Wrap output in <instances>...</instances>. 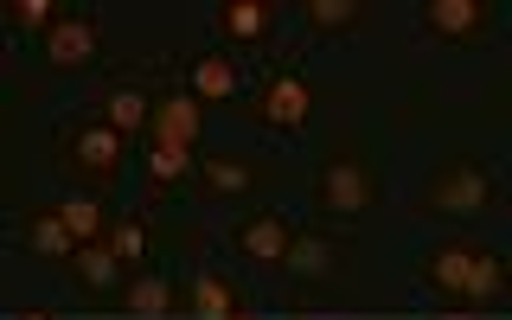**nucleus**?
Returning <instances> with one entry per match:
<instances>
[{
    "instance_id": "1",
    "label": "nucleus",
    "mask_w": 512,
    "mask_h": 320,
    "mask_svg": "<svg viewBox=\"0 0 512 320\" xmlns=\"http://www.w3.org/2000/svg\"><path fill=\"white\" fill-rule=\"evenodd\" d=\"M423 282L455 308H500L506 301V263L487 244H436L423 256Z\"/></svg>"
},
{
    "instance_id": "2",
    "label": "nucleus",
    "mask_w": 512,
    "mask_h": 320,
    "mask_svg": "<svg viewBox=\"0 0 512 320\" xmlns=\"http://www.w3.org/2000/svg\"><path fill=\"white\" fill-rule=\"evenodd\" d=\"M423 205L436 218H480L500 205V180H493L480 160H442L423 186Z\"/></svg>"
},
{
    "instance_id": "3",
    "label": "nucleus",
    "mask_w": 512,
    "mask_h": 320,
    "mask_svg": "<svg viewBox=\"0 0 512 320\" xmlns=\"http://www.w3.org/2000/svg\"><path fill=\"white\" fill-rule=\"evenodd\" d=\"M64 173H71L77 186H96V192H109L122 180V167H128V148H122V135L116 128H103V122H77V128H64Z\"/></svg>"
},
{
    "instance_id": "4",
    "label": "nucleus",
    "mask_w": 512,
    "mask_h": 320,
    "mask_svg": "<svg viewBox=\"0 0 512 320\" xmlns=\"http://www.w3.org/2000/svg\"><path fill=\"white\" fill-rule=\"evenodd\" d=\"M378 205V173L365 167L359 154H333L327 167H320V212L333 218H359Z\"/></svg>"
},
{
    "instance_id": "5",
    "label": "nucleus",
    "mask_w": 512,
    "mask_h": 320,
    "mask_svg": "<svg viewBox=\"0 0 512 320\" xmlns=\"http://www.w3.org/2000/svg\"><path fill=\"white\" fill-rule=\"evenodd\" d=\"M416 20H423V32L442 39V45H474V39L493 32V0H423Z\"/></svg>"
},
{
    "instance_id": "6",
    "label": "nucleus",
    "mask_w": 512,
    "mask_h": 320,
    "mask_svg": "<svg viewBox=\"0 0 512 320\" xmlns=\"http://www.w3.org/2000/svg\"><path fill=\"white\" fill-rule=\"evenodd\" d=\"M288 244H295V231H288V218L276 212V205H263V212H244L231 224V250L244 256V263L256 269H282Z\"/></svg>"
},
{
    "instance_id": "7",
    "label": "nucleus",
    "mask_w": 512,
    "mask_h": 320,
    "mask_svg": "<svg viewBox=\"0 0 512 320\" xmlns=\"http://www.w3.org/2000/svg\"><path fill=\"white\" fill-rule=\"evenodd\" d=\"M308 109H314V96L295 71H276L256 90V122H263L269 135H301V128H308Z\"/></svg>"
},
{
    "instance_id": "8",
    "label": "nucleus",
    "mask_w": 512,
    "mask_h": 320,
    "mask_svg": "<svg viewBox=\"0 0 512 320\" xmlns=\"http://www.w3.org/2000/svg\"><path fill=\"white\" fill-rule=\"evenodd\" d=\"M96 52H103V32H96L90 13H58L52 32H45V64L52 71H84V64H96Z\"/></svg>"
},
{
    "instance_id": "9",
    "label": "nucleus",
    "mask_w": 512,
    "mask_h": 320,
    "mask_svg": "<svg viewBox=\"0 0 512 320\" xmlns=\"http://www.w3.org/2000/svg\"><path fill=\"white\" fill-rule=\"evenodd\" d=\"M346 244L340 237H327V231H301L295 244H288V256H282V276L288 282H333L346 269Z\"/></svg>"
},
{
    "instance_id": "10",
    "label": "nucleus",
    "mask_w": 512,
    "mask_h": 320,
    "mask_svg": "<svg viewBox=\"0 0 512 320\" xmlns=\"http://www.w3.org/2000/svg\"><path fill=\"white\" fill-rule=\"evenodd\" d=\"M199 128H205V116H199V96H186V90H167V96L154 103L148 141H173V148H192V141H199Z\"/></svg>"
},
{
    "instance_id": "11",
    "label": "nucleus",
    "mask_w": 512,
    "mask_h": 320,
    "mask_svg": "<svg viewBox=\"0 0 512 320\" xmlns=\"http://www.w3.org/2000/svg\"><path fill=\"white\" fill-rule=\"evenodd\" d=\"M96 122L116 128V135H135V128H148V122H154L148 90H141V84H109V90H96Z\"/></svg>"
},
{
    "instance_id": "12",
    "label": "nucleus",
    "mask_w": 512,
    "mask_h": 320,
    "mask_svg": "<svg viewBox=\"0 0 512 320\" xmlns=\"http://www.w3.org/2000/svg\"><path fill=\"white\" fill-rule=\"evenodd\" d=\"M276 0H224L218 7V32L224 39H237V45H263L269 32H276Z\"/></svg>"
},
{
    "instance_id": "13",
    "label": "nucleus",
    "mask_w": 512,
    "mask_h": 320,
    "mask_svg": "<svg viewBox=\"0 0 512 320\" xmlns=\"http://www.w3.org/2000/svg\"><path fill=\"white\" fill-rule=\"evenodd\" d=\"M192 186H199V199H244L256 186V167L250 160H205V167H192Z\"/></svg>"
},
{
    "instance_id": "14",
    "label": "nucleus",
    "mask_w": 512,
    "mask_h": 320,
    "mask_svg": "<svg viewBox=\"0 0 512 320\" xmlns=\"http://www.w3.org/2000/svg\"><path fill=\"white\" fill-rule=\"evenodd\" d=\"M244 308H237V288L218 276L212 263L192 269V320H237Z\"/></svg>"
},
{
    "instance_id": "15",
    "label": "nucleus",
    "mask_w": 512,
    "mask_h": 320,
    "mask_svg": "<svg viewBox=\"0 0 512 320\" xmlns=\"http://www.w3.org/2000/svg\"><path fill=\"white\" fill-rule=\"evenodd\" d=\"M192 180V148H173V141H148V205L167 199L173 186Z\"/></svg>"
},
{
    "instance_id": "16",
    "label": "nucleus",
    "mask_w": 512,
    "mask_h": 320,
    "mask_svg": "<svg viewBox=\"0 0 512 320\" xmlns=\"http://www.w3.org/2000/svg\"><path fill=\"white\" fill-rule=\"evenodd\" d=\"M237 90H244V77H237V64L224 52H205L192 64V96H199V103H224V96H237Z\"/></svg>"
},
{
    "instance_id": "17",
    "label": "nucleus",
    "mask_w": 512,
    "mask_h": 320,
    "mask_svg": "<svg viewBox=\"0 0 512 320\" xmlns=\"http://www.w3.org/2000/svg\"><path fill=\"white\" fill-rule=\"evenodd\" d=\"M26 250H32V256H77V237L64 231L58 205H45V212H26Z\"/></svg>"
},
{
    "instance_id": "18",
    "label": "nucleus",
    "mask_w": 512,
    "mask_h": 320,
    "mask_svg": "<svg viewBox=\"0 0 512 320\" xmlns=\"http://www.w3.org/2000/svg\"><path fill=\"white\" fill-rule=\"evenodd\" d=\"M58 218H64V231H71L77 244H109V237H103L109 212H103V199H90V192H77V199H58Z\"/></svg>"
},
{
    "instance_id": "19",
    "label": "nucleus",
    "mask_w": 512,
    "mask_h": 320,
    "mask_svg": "<svg viewBox=\"0 0 512 320\" xmlns=\"http://www.w3.org/2000/svg\"><path fill=\"white\" fill-rule=\"evenodd\" d=\"M365 7L359 0H308V32L314 39H340V32H359Z\"/></svg>"
},
{
    "instance_id": "20",
    "label": "nucleus",
    "mask_w": 512,
    "mask_h": 320,
    "mask_svg": "<svg viewBox=\"0 0 512 320\" xmlns=\"http://www.w3.org/2000/svg\"><path fill=\"white\" fill-rule=\"evenodd\" d=\"M71 276L84 282V288H109L122 276V263H116V250L109 244H77V256H71Z\"/></svg>"
},
{
    "instance_id": "21",
    "label": "nucleus",
    "mask_w": 512,
    "mask_h": 320,
    "mask_svg": "<svg viewBox=\"0 0 512 320\" xmlns=\"http://www.w3.org/2000/svg\"><path fill=\"white\" fill-rule=\"evenodd\" d=\"M128 308H135V314H167L173 308L167 276H135V282H128Z\"/></svg>"
},
{
    "instance_id": "22",
    "label": "nucleus",
    "mask_w": 512,
    "mask_h": 320,
    "mask_svg": "<svg viewBox=\"0 0 512 320\" xmlns=\"http://www.w3.org/2000/svg\"><path fill=\"white\" fill-rule=\"evenodd\" d=\"M52 20H58L52 0H13V7H7V26H13V32H39V39H45V32H52Z\"/></svg>"
},
{
    "instance_id": "23",
    "label": "nucleus",
    "mask_w": 512,
    "mask_h": 320,
    "mask_svg": "<svg viewBox=\"0 0 512 320\" xmlns=\"http://www.w3.org/2000/svg\"><path fill=\"white\" fill-rule=\"evenodd\" d=\"M109 250H116V263H122V269H141V256H148V237H141V224H135V218H122L116 231H109Z\"/></svg>"
},
{
    "instance_id": "24",
    "label": "nucleus",
    "mask_w": 512,
    "mask_h": 320,
    "mask_svg": "<svg viewBox=\"0 0 512 320\" xmlns=\"http://www.w3.org/2000/svg\"><path fill=\"white\" fill-rule=\"evenodd\" d=\"M442 320H474V314H468V308H455V314H442Z\"/></svg>"
},
{
    "instance_id": "25",
    "label": "nucleus",
    "mask_w": 512,
    "mask_h": 320,
    "mask_svg": "<svg viewBox=\"0 0 512 320\" xmlns=\"http://www.w3.org/2000/svg\"><path fill=\"white\" fill-rule=\"evenodd\" d=\"M13 320H52V314H13Z\"/></svg>"
},
{
    "instance_id": "26",
    "label": "nucleus",
    "mask_w": 512,
    "mask_h": 320,
    "mask_svg": "<svg viewBox=\"0 0 512 320\" xmlns=\"http://www.w3.org/2000/svg\"><path fill=\"white\" fill-rule=\"evenodd\" d=\"M308 320H346V314H308Z\"/></svg>"
},
{
    "instance_id": "27",
    "label": "nucleus",
    "mask_w": 512,
    "mask_h": 320,
    "mask_svg": "<svg viewBox=\"0 0 512 320\" xmlns=\"http://www.w3.org/2000/svg\"><path fill=\"white\" fill-rule=\"evenodd\" d=\"M237 320H250V314H237Z\"/></svg>"
}]
</instances>
